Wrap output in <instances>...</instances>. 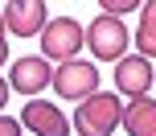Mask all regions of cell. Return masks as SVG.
I'll return each mask as SVG.
<instances>
[{
  "label": "cell",
  "instance_id": "6da1fadb",
  "mask_svg": "<svg viewBox=\"0 0 156 136\" xmlns=\"http://www.w3.org/2000/svg\"><path fill=\"white\" fill-rule=\"evenodd\" d=\"M123 120V107H119L115 91H94L90 99H82L74 112V128L78 136H111Z\"/></svg>",
  "mask_w": 156,
  "mask_h": 136
},
{
  "label": "cell",
  "instance_id": "7a4b0ae2",
  "mask_svg": "<svg viewBox=\"0 0 156 136\" xmlns=\"http://www.w3.org/2000/svg\"><path fill=\"white\" fill-rule=\"evenodd\" d=\"M86 41V29L74 21V17H49V25L41 29V58H54L58 66L62 62H74V54L82 50Z\"/></svg>",
  "mask_w": 156,
  "mask_h": 136
},
{
  "label": "cell",
  "instance_id": "3957f363",
  "mask_svg": "<svg viewBox=\"0 0 156 136\" xmlns=\"http://www.w3.org/2000/svg\"><path fill=\"white\" fill-rule=\"evenodd\" d=\"M86 46H90V54L103 58V62H123L127 25L115 21V17H94V21L86 25Z\"/></svg>",
  "mask_w": 156,
  "mask_h": 136
},
{
  "label": "cell",
  "instance_id": "277c9868",
  "mask_svg": "<svg viewBox=\"0 0 156 136\" xmlns=\"http://www.w3.org/2000/svg\"><path fill=\"white\" fill-rule=\"evenodd\" d=\"M49 87L58 91L62 99H74V103H82V99H90L94 91H99V70H94L90 62H62L54 70V79H49Z\"/></svg>",
  "mask_w": 156,
  "mask_h": 136
},
{
  "label": "cell",
  "instance_id": "5b68a950",
  "mask_svg": "<svg viewBox=\"0 0 156 136\" xmlns=\"http://www.w3.org/2000/svg\"><path fill=\"white\" fill-rule=\"evenodd\" d=\"M0 17H4V33H16V37H37L49 25V8L41 0H12L0 8Z\"/></svg>",
  "mask_w": 156,
  "mask_h": 136
},
{
  "label": "cell",
  "instance_id": "8992f818",
  "mask_svg": "<svg viewBox=\"0 0 156 136\" xmlns=\"http://www.w3.org/2000/svg\"><path fill=\"white\" fill-rule=\"evenodd\" d=\"M21 128H29L37 136H70V116L58 112L45 99H29L25 112H21Z\"/></svg>",
  "mask_w": 156,
  "mask_h": 136
},
{
  "label": "cell",
  "instance_id": "52a82bcc",
  "mask_svg": "<svg viewBox=\"0 0 156 136\" xmlns=\"http://www.w3.org/2000/svg\"><path fill=\"white\" fill-rule=\"evenodd\" d=\"M54 70H49L45 58H16L12 70H8V91H21V95H37L41 87H49Z\"/></svg>",
  "mask_w": 156,
  "mask_h": 136
},
{
  "label": "cell",
  "instance_id": "ba28073f",
  "mask_svg": "<svg viewBox=\"0 0 156 136\" xmlns=\"http://www.w3.org/2000/svg\"><path fill=\"white\" fill-rule=\"evenodd\" d=\"M115 87H119V95H127V99H144L148 87H152V62L140 58V54L115 62Z\"/></svg>",
  "mask_w": 156,
  "mask_h": 136
},
{
  "label": "cell",
  "instance_id": "9c48e42d",
  "mask_svg": "<svg viewBox=\"0 0 156 136\" xmlns=\"http://www.w3.org/2000/svg\"><path fill=\"white\" fill-rule=\"evenodd\" d=\"M123 128L127 136H156V99H132L123 107Z\"/></svg>",
  "mask_w": 156,
  "mask_h": 136
},
{
  "label": "cell",
  "instance_id": "30bf717a",
  "mask_svg": "<svg viewBox=\"0 0 156 136\" xmlns=\"http://www.w3.org/2000/svg\"><path fill=\"white\" fill-rule=\"evenodd\" d=\"M140 29H136V50H140V58H156V0H148V4L140 8Z\"/></svg>",
  "mask_w": 156,
  "mask_h": 136
},
{
  "label": "cell",
  "instance_id": "8fae6325",
  "mask_svg": "<svg viewBox=\"0 0 156 136\" xmlns=\"http://www.w3.org/2000/svg\"><path fill=\"white\" fill-rule=\"evenodd\" d=\"M136 8H140L136 0H103V17H115V21L123 13H136Z\"/></svg>",
  "mask_w": 156,
  "mask_h": 136
},
{
  "label": "cell",
  "instance_id": "7c38bea8",
  "mask_svg": "<svg viewBox=\"0 0 156 136\" xmlns=\"http://www.w3.org/2000/svg\"><path fill=\"white\" fill-rule=\"evenodd\" d=\"M0 136H21V120H12V116H0Z\"/></svg>",
  "mask_w": 156,
  "mask_h": 136
},
{
  "label": "cell",
  "instance_id": "4fadbf2b",
  "mask_svg": "<svg viewBox=\"0 0 156 136\" xmlns=\"http://www.w3.org/2000/svg\"><path fill=\"white\" fill-rule=\"evenodd\" d=\"M4 58H8V46H4V17H0V66H4Z\"/></svg>",
  "mask_w": 156,
  "mask_h": 136
},
{
  "label": "cell",
  "instance_id": "5bb4252c",
  "mask_svg": "<svg viewBox=\"0 0 156 136\" xmlns=\"http://www.w3.org/2000/svg\"><path fill=\"white\" fill-rule=\"evenodd\" d=\"M4 103H8V79H0V112H4Z\"/></svg>",
  "mask_w": 156,
  "mask_h": 136
}]
</instances>
